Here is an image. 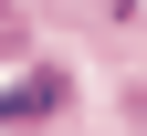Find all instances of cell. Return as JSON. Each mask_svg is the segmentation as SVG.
<instances>
[{
  "label": "cell",
  "instance_id": "1",
  "mask_svg": "<svg viewBox=\"0 0 147 136\" xmlns=\"http://www.w3.org/2000/svg\"><path fill=\"white\" fill-rule=\"evenodd\" d=\"M63 105V73H21V84L0 94V126H32V115H53Z\"/></svg>",
  "mask_w": 147,
  "mask_h": 136
},
{
  "label": "cell",
  "instance_id": "2",
  "mask_svg": "<svg viewBox=\"0 0 147 136\" xmlns=\"http://www.w3.org/2000/svg\"><path fill=\"white\" fill-rule=\"evenodd\" d=\"M11 42H21V11H11V0H0V52H11Z\"/></svg>",
  "mask_w": 147,
  "mask_h": 136
}]
</instances>
